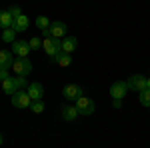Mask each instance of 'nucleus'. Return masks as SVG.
<instances>
[{
    "label": "nucleus",
    "instance_id": "20",
    "mask_svg": "<svg viewBox=\"0 0 150 148\" xmlns=\"http://www.w3.org/2000/svg\"><path fill=\"white\" fill-rule=\"evenodd\" d=\"M30 110H32L34 114L44 112V102H42V100H32V104H30Z\"/></svg>",
    "mask_w": 150,
    "mask_h": 148
},
{
    "label": "nucleus",
    "instance_id": "23",
    "mask_svg": "<svg viewBox=\"0 0 150 148\" xmlns=\"http://www.w3.org/2000/svg\"><path fill=\"white\" fill-rule=\"evenodd\" d=\"M8 78V70L6 68H0V82H2V80H6Z\"/></svg>",
    "mask_w": 150,
    "mask_h": 148
},
{
    "label": "nucleus",
    "instance_id": "22",
    "mask_svg": "<svg viewBox=\"0 0 150 148\" xmlns=\"http://www.w3.org/2000/svg\"><path fill=\"white\" fill-rule=\"evenodd\" d=\"M8 12L12 14V18H16V16H20V14H22L20 6H16V4H14V6H10V8H8Z\"/></svg>",
    "mask_w": 150,
    "mask_h": 148
},
{
    "label": "nucleus",
    "instance_id": "2",
    "mask_svg": "<svg viewBox=\"0 0 150 148\" xmlns=\"http://www.w3.org/2000/svg\"><path fill=\"white\" fill-rule=\"evenodd\" d=\"M42 48H44V52H46L50 60H54V58L62 52V44H60V40L58 38H42Z\"/></svg>",
    "mask_w": 150,
    "mask_h": 148
},
{
    "label": "nucleus",
    "instance_id": "17",
    "mask_svg": "<svg viewBox=\"0 0 150 148\" xmlns=\"http://www.w3.org/2000/svg\"><path fill=\"white\" fill-rule=\"evenodd\" d=\"M16 34H18V32H16L14 28H4V30H2V40L12 44V42H16Z\"/></svg>",
    "mask_w": 150,
    "mask_h": 148
},
{
    "label": "nucleus",
    "instance_id": "14",
    "mask_svg": "<svg viewBox=\"0 0 150 148\" xmlns=\"http://www.w3.org/2000/svg\"><path fill=\"white\" fill-rule=\"evenodd\" d=\"M12 64H14V54H12V50H0V68L10 70Z\"/></svg>",
    "mask_w": 150,
    "mask_h": 148
},
{
    "label": "nucleus",
    "instance_id": "19",
    "mask_svg": "<svg viewBox=\"0 0 150 148\" xmlns=\"http://www.w3.org/2000/svg\"><path fill=\"white\" fill-rule=\"evenodd\" d=\"M50 24H52V22H50V18H48V16H36V26H38L40 30H46Z\"/></svg>",
    "mask_w": 150,
    "mask_h": 148
},
{
    "label": "nucleus",
    "instance_id": "3",
    "mask_svg": "<svg viewBox=\"0 0 150 148\" xmlns=\"http://www.w3.org/2000/svg\"><path fill=\"white\" fill-rule=\"evenodd\" d=\"M74 106H76V110H78L80 116H90V114L94 112V108H96L94 100H92V98H88V96H80V98L74 102Z\"/></svg>",
    "mask_w": 150,
    "mask_h": 148
},
{
    "label": "nucleus",
    "instance_id": "4",
    "mask_svg": "<svg viewBox=\"0 0 150 148\" xmlns=\"http://www.w3.org/2000/svg\"><path fill=\"white\" fill-rule=\"evenodd\" d=\"M12 72L16 76H28L32 72V62L28 58H14V64H12Z\"/></svg>",
    "mask_w": 150,
    "mask_h": 148
},
{
    "label": "nucleus",
    "instance_id": "10",
    "mask_svg": "<svg viewBox=\"0 0 150 148\" xmlns=\"http://www.w3.org/2000/svg\"><path fill=\"white\" fill-rule=\"evenodd\" d=\"M28 96H30V100H42V96H44V86L40 84V82H32V84H28Z\"/></svg>",
    "mask_w": 150,
    "mask_h": 148
},
{
    "label": "nucleus",
    "instance_id": "9",
    "mask_svg": "<svg viewBox=\"0 0 150 148\" xmlns=\"http://www.w3.org/2000/svg\"><path fill=\"white\" fill-rule=\"evenodd\" d=\"M12 54L16 58H28V54L32 52L30 50V46H28V42H24V40H16V42H12Z\"/></svg>",
    "mask_w": 150,
    "mask_h": 148
},
{
    "label": "nucleus",
    "instance_id": "8",
    "mask_svg": "<svg viewBox=\"0 0 150 148\" xmlns=\"http://www.w3.org/2000/svg\"><path fill=\"white\" fill-rule=\"evenodd\" d=\"M126 84H128L130 90L142 92L146 88V76H142V74H130V78L126 80Z\"/></svg>",
    "mask_w": 150,
    "mask_h": 148
},
{
    "label": "nucleus",
    "instance_id": "15",
    "mask_svg": "<svg viewBox=\"0 0 150 148\" xmlns=\"http://www.w3.org/2000/svg\"><path fill=\"white\" fill-rule=\"evenodd\" d=\"M54 64H58V66H62V68H66V66H70L72 64V56H70L68 52H60L54 60H52Z\"/></svg>",
    "mask_w": 150,
    "mask_h": 148
},
{
    "label": "nucleus",
    "instance_id": "24",
    "mask_svg": "<svg viewBox=\"0 0 150 148\" xmlns=\"http://www.w3.org/2000/svg\"><path fill=\"white\" fill-rule=\"evenodd\" d=\"M112 106H114V108H122V100H118V98H112Z\"/></svg>",
    "mask_w": 150,
    "mask_h": 148
},
{
    "label": "nucleus",
    "instance_id": "18",
    "mask_svg": "<svg viewBox=\"0 0 150 148\" xmlns=\"http://www.w3.org/2000/svg\"><path fill=\"white\" fill-rule=\"evenodd\" d=\"M138 100H140L142 106L150 108V90H148V88H144L142 92H138Z\"/></svg>",
    "mask_w": 150,
    "mask_h": 148
},
{
    "label": "nucleus",
    "instance_id": "6",
    "mask_svg": "<svg viewBox=\"0 0 150 148\" xmlns=\"http://www.w3.org/2000/svg\"><path fill=\"white\" fill-rule=\"evenodd\" d=\"M62 96H64L68 102H76L80 96H84V92H82L80 84H66V86L62 88Z\"/></svg>",
    "mask_w": 150,
    "mask_h": 148
},
{
    "label": "nucleus",
    "instance_id": "25",
    "mask_svg": "<svg viewBox=\"0 0 150 148\" xmlns=\"http://www.w3.org/2000/svg\"><path fill=\"white\" fill-rule=\"evenodd\" d=\"M146 88L150 90V78H146Z\"/></svg>",
    "mask_w": 150,
    "mask_h": 148
},
{
    "label": "nucleus",
    "instance_id": "21",
    "mask_svg": "<svg viewBox=\"0 0 150 148\" xmlns=\"http://www.w3.org/2000/svg\"><path fill=\"white\" fill-rule=\"evenodd\" d=\"M28 46H30V50H38V48H42V40L36 36V38H30L28 40Z\"/></svg>",
    "mask_w": 150,
    "mask_h": 148
},
{
    "label": "nucleus",
    "instance_id": "7",
    "mask_svg": "<svg viewBox=\"0 0 150 148\" xmlns=\"http://www.w3.org/2000/svg\"><path fill=\"white\" fill-rule=\"evenodd\" d=\"M130 90L126 84V80H116L114 84L110 86V96L112 98H118V100H122L124 96H126V92Z\"/></svg>",
    "mask_w": 150,
    "mask_h": 148
},
{
    "label": "nucleus",
    "instance_id": "1",
    "mask_svg": "<svg viewBox=\"0 0 150 148\" xmlns=\"http://www.w3.org/2000/svg\"><path fill=\"white\" fill-rule=\"evenodd\" d=\"M66 32H68V26L64 22H60V20H54V22L48 26L46 30H42V34H44V38H58V40H62L64 36H66Z\"/></svg>",
    "mask_w": 150,
    "mask_h": 148
},
{
    "label": "nucleus",
    "instance_id": "5",
    "mask_svg": "<svg viewBox=\"0 0 150 148\" xmlns=\"http://www.w3.org/2000/svg\"><path fill=\"white\" fill-rule=\"evenodd\" d=\"M10 102H12L14 108H30L32 100H30V96H28L26 90H18V92H14V94L10 96Z\"/></svg>",
    "mask_w": 150,
    "mask_h": 148
},
{
    "label": "nucleus",
    "instance_id": "13",
    "mask_svg": "<svg viewBox=\"0 0 150 148\" xmlns=\"http://www.w3.org/2000/svg\"><path fill=\"white\" fill-rule=\"evenodd\" d=\"M28 26H30V18H28L26 14L16 16V18H14V24H12V28H14L16 32H26V30H28Z\"/></svg>",
    "mask_w": 150,
    "mask_h": 148
},
{
    "label": "nucleus",
    "instance_id": "12",
    "mask_svg": "<svg viewBox=\"0 0 150 148\" xmlns=\"http://www.w3.org/2000/svg\"><path fill=\"white\" fill-rule=\"evenodd\" d=\"M60 114H62V118L66 120V122H74L80 114L76 110V106H70V104H64L62 108H60Z\"/></svg>",
    "mask_w": 150,
    "mask_h": 148
},
{
    "label": "nucleus",
    "instance_id": "11",
    "mask_svg": "<svg viewBox=\"0 0 150 148\" xmlns=\"http://www.w3.org/2000/svg\"><path fill=\"white\" fill-rule=\"evenodd\" d=\"M60 44H62V52L72 54V52L78 48V38H76V36H64V38L60 40Z\"/></svg>",
    "mask_w": 150,
    "mask_h": 148
},
{
    "label": "nucleus",
    "instance_id": "16",
    "mask_svg": "<svg viewBox=\"0 0 150 148\" xmlns=\"http://www.w3.org/2000/svg\"><path fill=\"white\" fill-rule=\"evenodd\" d=\"M14 18L8 10H0V28H12Z\"/></svg>",
    "mask_w": 150,
    "mask_h": 148
},
{
    "label": "nucleus",
    "instance_id": "26",
    "mask_svg": "<svg viewBox=\"0 0 150 148\" xmlns=\"http://www.w3.org/2000/svg\"><path fill=\"white\" fill-rule=\"evenodd\" d=\"M2 142H4V136H2V132H0V146H2Z\"/></svg>",
    "mask_w": 150,
    "mask_h": 148
}]
</instances>
